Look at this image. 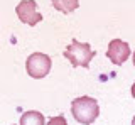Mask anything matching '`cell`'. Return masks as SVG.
<instances>
[{
  "mask_svg": "<svg viewBox=\"0 0 135 125\" xmlns=\"http://www.w3.org/2000/svg\"><path fill=\"white\" fill-rule=\"evenodd\" d=\"M71 113L76 118V122L91 125L100 115L98 102L91 97H78L71 103Z\"/></svg>",
  "mask_w": 135,
  "mask_h": 125,
  "instance_id": "obj_1",
  "label": "cell"
},
{
  "mask_svg": "<svg viewBox=\"0 0 135 125\" xmlns=\"http://www.w3.org/2000/svg\"><path fill=\"white\" fill-rule=\"evenodd\" d=\"M64 57L74 68H79V66L90 68V62L95 57V51L91 49V46L88 42H79V41L73 39L64 51Z\"/></svg>",
  "mask_w": 135,
  "mask_h": 125,
  "instance_id": "obj_2",
  "label": "cell"
},
{
  "mask_svg": "<svg viewBox=\"0 0 135 125\" xmlns=\"http://www.w3.org/2000/svg\"><path fill=\"white\" fill-rule=\"evenodd\" d=\"M51 66H52V61L47 54L42 52H34L27 57V62H25V69H27V74L34 80H41V78L47 76L51 71Z\"/></svg>",
  "mask_w": 135,
  "mask_h": 125,
  "instance_id": "obj_3",
  "label": "cell"
},
{
  "mask_svg": "<svg viewBox=\"0 0 135 125\" xmlns=\"http://www.w3.org/2000/svg\"><path fill=\"white\" fill-rule=\"evenodd\" d=\"M15 14H17V17H19L20 22L27 24V26H31V27L42 20L41 12H37L36 0H22V2L15 7Z\"/></svg>",
  "mask_w": 135,
  "mask_h": 125,
  "instance_id": "obj_4",
  "label": "cell"
},
{
  "mask_svg": "<svg viewBox=\"0 0 135 125\" xmlns=\"http://www.w3.org/2000/svg\"><path fill=\"white\" fill-rule=\"evenodd\" d=\"M107 56L113 64H123L130 56V46L122 39H113L108 44Z\"/></svg>",
  "mask_w": 135,
  "mask_h": 125,
  "instance_id": "obj_5",
  "label": "cell"
},
{
  "mask_svg": "<svg viewBox=\"0 0 135 125\" xmlns=\"http://www.w3.org/2000/svg\"><path fill=\"white\" fill-rule=\"evenodd\" d=\"M44 123H46V117L36 110L25 112L20 117V125H44Z\"/></svg>",
  "mask_w": 135,
  "mask_h": 125,
  "instance_id": "obj_6",
  "label": "cell"
},
{
  "mask_svg": "<svg viewBox=\"0 0 135 125\" xmlns=\"http://www.w3.org/2000/svg\"><path fill=\"white\" fill-rule=\"evenodd\" d=\"M51 3L62 14H71L79 7V0H51Z\"/></svg>",
  "mask_w": 135,
  "mask_h": 125,
  "instance_id": "obj_7",
  "label": "cell"
},
{
  "mask_svg": "<svg viewBox=\"0 0 135 125\" xmlns=\"http://www.w3.org/2000/svg\"><path fill=\"white\" fill-rule=\"evenodd\" d=\"M47 125H68L66 122V117H62V115H57V117H54V118H51Z\"/></svg>",
  "mask_w": 135,
  "mask_h": 125,
  "instance_id": "obj_8",
  "label": "cell"
},
{
  "mask_svg": "<svg viewBox=\"0 0 135 125\" xmlns=\"http://www.w3.org/2000/svg\"><path fill=\"white\" fill-rule=\"evenodd\" d=\"M132 97L135 98V83H133V85H132Z\"/></svg>",
  "mask_w": 135,
  "mask_h": 125,
  "instance_id": "obj_9",
  "label": "cell"
},
{
  "mask_svg": "<svg viewBox=\"0 0 135 125\" xmlns=\"http://www.w3.org/2000/svg\"><path fill=\"white\" fill-rule=\"evenodd\" d=\"M132 125H135V117H133V120H132Z\"/></svg>",
  "mask_w": 135,
  "mask_h": 125,
  "instance_id": "obj_10",
  "label": "cell"
},
{
  "mask_svg": "<svg viewBox=\"0 0 135 125\" xmlns=\"http://www.w3.org/2000/svg\"><path fill=\"white\" fill-rule=\"evenodd\" d=\"M133 66H135V52H133Z\"/></svg>",
  "mask_w": 135,
  "mask_h": 125,
  "instance_id": "obj_11",
  "label": "cell"
}]
</instances>
